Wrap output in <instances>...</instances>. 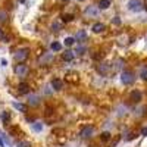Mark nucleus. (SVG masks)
I'll return each mask as SVG.
<instances>
[{
	"label": "nucleus",
	"instance_id": "f257e3e1",
	"mask_svg": "<svg viewBox=\"0 0 147 147\" xmlns=\"http://www.w3.org/2000/svg\"><path fill=\"white\" fill-rule=\"evenodd\" d=\"M15 74L18 76H27L28 75V68H27V65L24 63H19L15 66Z\"/></svg>",
	"mask_w": 147,
	"mask_h": 147
},
{
	"label": "nucleus",
	"instance_id": "f03ea898",
	"mask_svg": "<svg viewBox=\"0 0 147 147\" xmlns=\"http://www.w3.org/2000/svg\"><path fill=\"white\" fill-rule=\"evenodd\" d=\"M128 7L131 9V10L138 12V10H141V3L138 2V0H131V2L128 3Z\"/></svg>",
	"mask_w": 147,
	"mask_h": 147
},
{
	"label": "nucleus",
	"instance_id": "7ed1b4c3",
	"mask_svg": "<svg viewBox=\"0 0 147 147\" xmlns=\"http://www.w3.org/2000/svg\"><path fill=\"white\" fill-rule=\"evenodd\" d=\"M132 81H134V75H132L131 72H125V74L122 75V82L123 84L128 85V84H131Z\"/></svg>",
	"mask_w": 147,
	"mask_h": 147
},
{
	"label": "nucleus",
	"instance_id": "20e7f679",
	"mask_svg": "<svg viewBox=\"0 0 147 147\" xmlns=\"http://www.w3.org/2000/svg\"><path fill=\"white\" fill-rule=\"evenodd\" d=\"M94 132V128L93 127H85V128L81 131V137H84V138H88L90 135Z\"/></svg>",
	"mask_w": 147,
	"mask_h": 147
},
{
	"label": "nucleus",
	"instance_id": "39448f33",
	"mask_svg": "<svg viewBox=\"0 0 147 147\" xmlns=\"http://www.w3.org/2000/svg\"><path fill=\"white\" fill-rule=\"evenodd\" d=\"M15 58H16V60H24V59L28 58V52H27V50H19V52L15 54Z\"/></svg>",
	"mask_w": 147,
	"mask_h": 147
},
{
	"label": "nucleus",
	"instance_id": "423d86ee",
	"mask_svg": "<svg viewBox=\"0 0 147 147\" xmlns=\"http://www.w3.org/2000/svg\"><path fill=\"white\" fill-rule=\"evenodd\" d=\"M103 29H105V25H103V24H94V25H93V31H94V32H97V34L101 32Z\"/></svg>",
	"mask_w": 147,
	"mask_h": 147
},
{
	"label": "nucleus",
	"instance_id": "0eeeda50",
	"mask_svg": "<svg viewBox=\"0 0 147 147\" xmlns=\"http://www.w3.org/2000/svg\"><path fill=\"white\" fill-rule=\"evenodd\" d=\"M18 90H19V93H21V94H25V93H28V91H29V87L27 85V84H19Z\"/></svg>",
	"mask_w": 147,
	"mask_h": 147
},
{
	"label": "nucleus",
	"instance_id": "6e6552de",
	"mask_svg": "<svg viewBox=\"0 0 147 147\" xmlns=\"http://www.w3.org/2000/svg\"><path fill=\"white\" fill-rule=\"evenodd\" d=\"M109 6H110V0H100V3H99L100 9H107Z\"/></svg>",
	"mask_w": 147,
	"mask_h": 147
},
{
	"label": "nucleus",
	"instance_id": "1a4fd4ad",
	"mask_svg": "<svg viewBox=\"0 0 147 147\" xmlns=\"http://www.w3.org/2000/svg\"><path fill=\"white\" fill-rule=\"evenodd\" d=\"M140 99H141L140 91H132V93H131V100H132V101H138Z\"/></svg>",
	"mask_w": 147,
	"mask_h": 147
},
{
	"label": "nucleus",
	"instance_id": "9d476101",
	"mask_svg": "<svg viewBox=\"0 0 147 147\" xmlns=\"http://www.w3.org/2000/svg\"><path fill=\"white\" fill-rule=\"evenodd\" d=\"M9 18V13L6 10H0V24H3V22H6V19Z\"/></svg>",
	"mask_w": 147,
	"mask_h": 147
},
{
	"label": "nucleus",
	"instance_id": "9b49d317",
	"mask_svg": "<svg viewBox=\"0 0 147 147\" xmlns=\"http://www.w3.org/2000/svg\"><path fill=\"white\" fill-rule=\"evenodd\" d=\"M97 9H93V7H87V10H85V15H93V16H97Z\"/></svg>",
	"mask_w": 147,
	"mask_h": 147
},
{
	"label": "nucleus",
	"instance_id": "f8f14e48",
	"mask_svg": "<svg viewBox=\"0 0 147 147\" xmlns=\"http://www.w3.org/2000/svg\"><path fill=\"white\" fill-rule=\"evenodd\" d=\"M53 87L56 88V90H60V88H62V81H60V80H53Z\"/></svg>",
	"mask_w": 147,
	"mask_h": 147
},
{
	"label": "nucleus",
	"instance_id": "ddd939ff",
	"mask_svg": "<svg viewBox=\"0 0 147 147\" xmlns=\"http://www.w3.org/2000/svg\"><path fill=\"white\" fill-rule=\"evenodd\" d=\"M72 58H74V53H72V52H66V53L63 54V59H65V60H71Z\"/></svg>",
	"mask_w": 147,
	"mask_h": 147
},
{
	"label": "nucleus",
	"instance_id": "4468645a",
	"mask_svg": "<svg viewBox=\"0 0 147 147\" xmlns=\"http://www.w3.org/2000/svg\"><path fill=\"white\" fill-rule=\"evenodd\" d=\"M74 38H72V37H68V38H65V46H72V44H74Z\"/></svg>",
	"mask_w": 147,
	"mask_h": 147
},
{
	"label": "nucleus",
	"instance_id": "2eb2a0df",
	"mask_svg": "<svg viewBox=\"0 0 147 147\" xmlns=\"http://www.w3.org/2000/svg\"><path fill=\"white\" fill-rule=\"evenodd\" d=\"M100 138H101V140H103V141H107V140H109V138H110V134H109V132H103Z\"/></svg>",
	"mask_w": 147,
	"mask_h": 147
},
{
	"label": "nucleus",
	"instance_id": "dca6fc26",
	"mask_svg": "<svg viewBox=\"0 0 147 147\" xmlns=\"http://www.w3.org/2000/svg\"><path fill=\"white\" fill-rule=\"evenodd\" d=\"M52 49H53V50H56V52H59V50L62 49V46H60L59 43H53V44H52Z\"/></svg>",
	"mask_w": 147,
	"mask_h": 147
},
{
	"label": "nucleus",
	"instance_id": "f3484780",
	"mask_svg": "<svg viewBox=\"0 0 147 147\" xmlns=\"http://www.w3.org/2000/svg\"><path fill=\"white\" fill-rule=\"evenodd\" d=\"M63 21H72V15H65Z\"/></svg>",
	"mask_w": 147,
	"mask_h": 147
},
{
	"label": "nucleus",
	"instance_id": "a211bd4d",
	"mask_svg": "<svg viewBox=\"0 0 147 147\" xmlns=\"http://www.w3.org/2000/svg\"><path fill=\"white\" fill-rule=\"evenodd\" d=\"M18 147H29V144H28V143H22V144L19 143V146H18Z\"/></svg>",
	"mask_w": 147,
	"mask_h": 147
},
{
	"label": "nucleus",
	"instance_id": "6ab92c4d",
	"mask_svg": "<svg viewBox=\"0 0 147 147\" xmlns=\"http://www.w3.org/2000/svg\"><path fill=\"white\" fill-rule=\"evenodd\" d=\"M113 24H121V21H119V19L116 18V19H113Z\"/></svg>",
	"mask_w": 147,
	"mask_h": 147
},
{
	"label": "nucleus",
	"instance_id": "aec40b11",
	"mask_svg": "<svg viewBox=\"0 0 147 147\" xmlns=\"http://www.w3.org/2000/svg\"><path fill=\"white\" fill-rule=\"evenodd\" d=\"M144 6H147V0H144Z\"/></svg>",
	"mask_w": 147,
	"mask_h": 147
},
{
	"label": "nucleus",
	"instance_id": "412c9836",
	"mask_svg": "<svg viewBox=\"0 0 147 147\" xmlns=\"http://www.w3.org/2000/svg\"><path fill=\"white\" fill-rule=\"evenodd\" d=\"M0 146H2V147H3V143H2V140H0Z\"/></svg>",
	"mask_w": 147,
	"mask_h": 147
},
{
	"label": "nucleus",
	"instance_id": "4be33fe9",
	"mask_svg": "<svg viewBox=\"0 0 147 147\" xmlns=\"http://www.w3.org/2000/svg\"><path fill=\"white\" fill-rule=\"evenodd\" d=\"M0 37H2V31H0Z\"/></svg>",
	"mask_w": 147,
	"mask_h": 147
},
{
	"label": "nucleus",
	"instance_id": "5701e85b",
	"mask_svg": "<svg viewBox=\"0 0 147 147\" xmlns=\"http://www.w3.org/2000/svg\"><path fill=\"white\" fill-rule=\"evenodd\" d=\"M78 2H82V0H78Z\"/></svg>",
	"mask_w": 147,
	"mask_h": 147
}]
</instances>
